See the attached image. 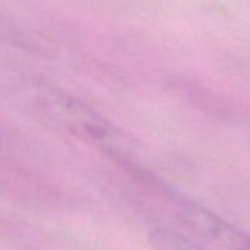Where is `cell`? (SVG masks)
Here are the masks:
<instances>
[{
	"label": "cell",
	"instance_id": "1",
	"mask_svg": "<svg viewBox=\"0 0 250 250\" xmlns=\"http://www.w3.org/2000/svg\"><path fill=\"white\" fill-rule=\"evenodd\" d=\"M28 109L44 127L97 150L147 183L155 181L137 142L77 96L58 87L37 85L28 94Z\"/></svg>",
	"mask_w": 250,
	"mask_h": 250
},
{
	"label": "cell",
	"instance_id": "4",
	"mask_svg": "<svg viewBox=\"0 0 250 250\" xmlns=\"http://www.w3.org/2000/svg\"><path fill=\"white\" fill-rule=\"evenodd\" d=\"M2 143H3V140H2V137H0V147H2Z\"/></svg>",
	"mask_w": 250,
	"mask_h": 250
},
{
	"label": "cell",
	"instance_id": "2",
	"mask_svg": "<svg viewBox=\"0 0 250 250\" xmlns=\"http://www.w3.org/2000/svg\"><path fill=\"white\" fill-rule=\"evenodd\" d=\"M168 227L215 249L250 250V234L180 194L165 193Z\"/></svg>",
	"mask_w": 250,
	"mask_h": 250
},
{
	"label": "cell",
	"instance_id": "3",
	"mask_svg": "<svg viewBox=\"0 0 250 250\" xmlns=\"http://www.w3.org/2000/svg\"><path fill=\"white\" fill-rule=\"evenodd\" d=\"M152 250H215L168 225H158L149 232Z\"/></svg>",
	"mask_w": 250,
	"mask_h": 250
}]
</instances>
